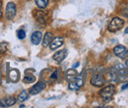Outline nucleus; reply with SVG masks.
<instances>
[{"instance_id":"obj_17","label":"nucleus","mask_w":128,"mask_h":108,"mask_svg":"<svg viewBox=\"0 0 128 108\" xmlns=\"http://www.w3.org/2000/svg\"><path fill=\"white\" fill-rule=\"evenodd\" d=\"M28 98H29V94L27 93V91H23L22 93L19 94V96H18V101L19 102H23V101L27 100Z\"/></svg>"},{"instance_id":"obj_2","label":"nucleus","mask_w":128,"mask_h":108,"mask_svg":"<svg viewBox=\"0 0 128 108\" xmlns=\"http://www.w3.org/2000/svg\"><path fill=\"white\" fill-rule=\"evenodd\" d=\"M123 25H124V20H122L118 17H114L108 25V31H112V32L119 31L123 27Z\"/></svg>"},{"instance_id":"obj_12","label":"nucleus","mask_w":128,"mask_h":108,"mask_svg":"<svg viewBox=\"0 0 128 108\" xmlns=\"http://www.w3.org/2000/svg\"><path fill=\"white\" fill-rule=\"evenodd\" d=\"M9 77H10V80L12 83H17L20 79V73L17 69H12L9 73Z\"/></svg>"},{"instance_id":"obj_1","label":"nucleus","mask_w":128,"mask_h":108,"mask_svg":"<svg viewBox=\"0 0 128 108\" xmlns=\"http://www.w3.org/2000/svg\"><path fill=\"white\" fill-rule=\"evenodd\" d=\"M114 93H115V87L113 85H108L100 91V96L102 98L104 102H108L110 100H112Z\"/></svg>"},{"instance_id":"obj_3","label":"nucleus","mask_w":128,"mask_h":108,"mask_svg":"<svg viewBox=\"0 0 128 108\" xmlns=\"http://www.w3.org/2000/svg\"><path fill=\"white\" fill-rule=\"evenodd\" d=\"M106 83V78L102 74V73H96L92 76V79H91V84L94 86V87H102L104 84Z\"/></svg>"},{"instance_id":"obj_19","label":"nucleus","mask_w":128,"mask_h":108,"mask_svg":"<svg viewBox=\"0 0 128 108\" xmlns=\"http://www.w3.org/2000/svg\"><path fill=\"white\" fill-rule=\"evenodd\" d=\"M17 36H18L19 39H24L26 37V31L24 30H19L17 32Z\"/></svg>"},{"instance_id":"obj_20","label":"nucleus","mask_w":128,"mask_h":108,"mask_svg":"<svg viewBox=\"0 0 128 108\" xmlns=\"http://www.w3.org/2000/svg\"><path fill=\"white\" fill-rule=\"evenodd\" d=\"M56 78H57V71H54L50 75V81H54V80H56Z\"/></svg>"},{"instance_id":"obj_21","label":"nucleus","mask_w":128,"mask_h":108,"mask_svg":"<svg viewBox=\"0 0 128 108\" xmlns=\"http://www.w3.org/2000/svg\"><path fill=\"white\" fill-rule=\"evenodd\" d=\"M2 16H3V13H2V2L0 1V19L2 18Z\"/></svg>"},{"instance_id":"obj_5","label":"nucleus","mask_w":128,"mask_h":108,"mask_svg":"<svg viewBox=\"0 0 128 108\" xmlns=\"http://www.w3.org/2000/svg\"><path fill=\"white\" fill-rule=\"evenodd\" d=\"M15 15H16V5H15L13 2L7 3L6 12H5L6 19H7V20H12V19H14Z\"/></svg>"},{"instance_id":"obj_4","label":"nucleus","mask_w":128,"mask_h":108,"mask_svg":"<svg viewBox=\"0 0 128 108\" xmlns=\"http://www.w3.org/2000/svg\"><path fill=\"white\" fill-rule=\"evenodd\" d=\"M113 53L115 56H117L120 59H125L128 57L127 48L123 45H117L113 48Z\"/></svg>"},{"instance_id":"obj_14","label":"nucleus","mask_w":128,"mask_h":108,"mask_svg":"<svg viewBox=\"0 0 128 108\" xmlns=\"http://www.w3.org/2000/svg\"><path fill=\"white\" fill-rule=\"evenodd\" d=\"M36 18L38 22H40V23H42L44 24V23L46 22V14L44 12H42V11H38L36 13Z\"/></svg>"},{"instance_id":"obj_13","label":"nucleus","mask_w":128,"mask_h":108,"mask_svg":"<svg viewBox=\"0 0 128 108\" xmlns=\"http://www.w3.org/2000/svg\"><path fill=\"white\" fill-rule=\"evenodd\" d=\"M53 39V34L51 33V32H49L48 31L46 34H44V40H42V46L44 47H46L49 45V43L51 42V40Z\"/></svg>"},{"instance_id":"obj_27","label":"nucleus","mask_w":128,"mask_h":108,"mask_svg":"<svg viewBox=\"0 0 128 108\" xmlns=\"http://www.w3.org/2000/svg\"><path fill=\"white\" fill-rule=\"evenodd\" d=\"M0 102H1V100H0Z\"/></svg>"},{"instance_id":"obj_22","label":"nucleus","mask_w":128,"mask_h":108,"mask_svg":"<svg viewBox=\"0 0 128 108\" xmlns=\"http://www.w3.org/2000/svg\"><path fill=\"white\" fill-rule=\"evenodd\" d=\"M127 89H128V83L127 84H125V85H123V86H122V88H121V90H122V91L127 90Z\"/></svg>"},{"instance_id":"obj_18","label":"nucleus","mask_w":128,"mask_h":108,"mask_svg":"<svg viewBox=\"0 0 128 108\" xmlns=\"http://www.w3.org/2000/svg\"><path fill=\"white\" fill-rule=\"evenodd\" d=\"M8 50V43L7 42H0V56H2L4 53H6V51Z\"/></svg>"},{"instance_id":"obj_15","label":"nucleus","mask_w":128,"mask_h":108,"mask_svg":"<svg viewBox=\"0 0 128 108\" xmlns=\"http://www.w3.org/2000/svg\"><path fill=\"white\" fill-rule=\"evenodd\" d=\"M48 2H49V0H36V5L40 9H44L48 7Z\"/></svg>"},{"instance_id":"obj_24","label":"nucleus","mask_w":128,"mask_h":108,"mask_svg":"<svg viewBox=\"0 0 128 108\" xmlns=\"http://www.w3.org/2000/svg\"><path fill=\"white\" fill-rule=\"evenodd\" d=\"M125 33H128V27L125 29Z\"/></svg>"},{"instance_id":"obj_16","label":"nucleus","mask_w":128,"mask_h":108,"mask_svg":"<svg viewBox=\"0 0 128 108\" xmlns=\"http://www.w3.org/2000/svg\"><path fill=\"white\" fill-rule=\"evenodd\" d=\"M23 82L26 83V84H30V83H34L36 82V77L32 75V74H27L25 78L23 79Z\"/></svg>"},{"instance_id":"obj_23","label":"nucleus","mask_w":128,"mask_h":108,"mask_svg":"<svg viewBox=\"0 0 128 108\" xmlns=\"http://www.w3.org/2000/svg\"><path fill=\"white\" fill-rule=\"evenodd\" d=\"M78 66H79V62H78V63H75V64L73 65V68H77Z\"/></svg>"},{"instance_id":"obj_6","label":"nucleus","mask_w":128,"mask_h":108,"mask_svg":"<svg viewBox=\"0 0 128 108\" xmlns=\"http://www.w3.org/2000/svg\"><path fill=\"white\" fill-rule=\"evenodd\" d=\"M46 84L44 82H38V83H36L32 89L30 90V94L36 95V94L40 93V92H42L46 89Z\"/></svg>"},{"instance_id":"obj_26","label":"nucleus","mask_w":128,"mask_h":108,"mask_svg":"<svg viewBox=\"0 0 128 108\" xmlns=\"http://www.w3.org/2000/svg\"><path fill=\"white\" fill-rule=\"evenodd\" d=\"M0 79H1V72H0Z\"/></svg>"},{"instance_id":"obj_10","label":"nucleus","mask_w":128,"mask_h":108,"mask_svg":"<svg viewBox=\"0 0 128 108\" xmlns=\"http://www.w3.org/2000/svg\"><path fill=\"white\" fill-rule=\"evenodd\" d=\"M15 103H16L15 97L8 96V97H6L5 99H3L0 102V106H2V107H10V106H13Z\"/></svg>"},{"instance_id":"obj_8","label":"nucleus","mask_w":128,"mask_h":108,"mask_svg":"<svg viewBox=\"0 0 128 108\" xmlns=\"http://www.w3.org/2000/svg\"><path fill=\"white\" fill-rule=\"evenodd\" d=\"M79 76L78 72L73 68V69H69L65 72V79L67 80V82H72V81H75Z\"/></svg>"},{"instance_id":"obj_25","label":"nucleus","mask_w":128,"mask_h":108,"mask_svg":"<svg viewBox=\"0 0 128 108\" xmlns=\"http://www.w3.org/2000/svg\"><path fill=\"white\" fill-rule=\"evenodd\" d=\"M125 65H126V67L128 68V60H126V62H125Z\"/></svg>"},{"instance_id":"obj_11","label":"nucleus","mask_w":128,"mask_h":108,"mask_svg":"<svg viewBox=\"0 0 128 108\" xmlns=\"http://www.w3.org/2000/svg\"><path fill=\"white\" fill-rule=\"evenodd\" d=\"M42 34L40 31H38L32 32V36H31V40H32V44H34V45L40 44V41H42Z\"/></svg>"},{"instance_id":"obj_9","label":"nucleus","mask_w":128,"mask_h":108,"mask_svg":"<svg viewBox=\"0 0 128 108\" xmlns=\"http://www.w3.org/2000/svg\"><path fill=\"white\" fill-rule=\"evenodd\" d=\"M63 41H64L63 37H61V36L55 37V38H53V39L51 40V42L49 43V47H50L51 50H55V49L59 48V47L63 44Z\"/></svg>"},{"instance_id":"obj_7","label":"nucleus","mask_w":128,"mask_h":108,"mask_svg":"<svg viewBox=\"0 0 128 108\" xmlns=\"http://www.w3.org/2000/svg\"><path fill=\"white\" fill-rule=\"evenodd\" d=\"M67 54H68L67 49H62V50H59V51H57V52H56V53L53 55V60L56 62V63H61V62L63 61L64 59L66 58Z\"/></svg>"}]
</instances>
